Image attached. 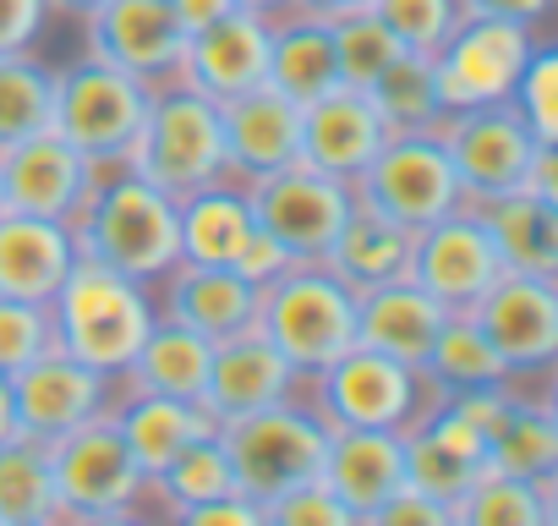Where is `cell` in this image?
<instances>
[{
    "mask_svg": "<svg viewBox=\"0 0 558 526\" xmlns=\"http://www.w3.org/2000/svg\"><path fill=\"white\" fill-rule=\"evenodd\" d=\"M175 77L186 88H197L203 99H214V105H225V99H235L246 88H263V77H268V17L225 12L203 34H186Z\"/></svg>",
    "mask_w": 558,
    "mask_h": 526,
    "instance_id": "44dd1931",
    "label": "cell"
},
{
    "mask_svg": "<svg viewBox=\"0 0 558 526\" xmlns=\"http://www.w3.org/2000/svg\"><path fill=\"white\" fill-rule=\"evenodd\" d=\"M0 526H61L50 450L39 439H7L0 444Z\"/></svg>",
    "mask_w": 558,
    "mask_h": 526,
    "instance_id": "e575fe53",
    "label": "cell"
},
{
    "mask_svg": "<svg viewBox=\"0 0 558 526\" xmlns=\"http://www.w3.org/2000/svg\"><path fill=\"white\" fill-rule=\"evenodd\" d=\"M487 471L520 477V482H547L558 477V422L547 401H525L509 384V401L487 433Z\"/></svg>",
    "mask_w": 558,
    "mask_h": 526,
    "instance_id": "1f68e13d",
    "label": "cell"
},
{
    "mask_svg": "<svg viewBox=\"0 0 558 526\" xmlns=\"http://www.w3.org/2000/svg\"><path fill=\"white\" fill-rule=\"evenodd\" d=\"M351 192L362 208H373L395 225H411V230H422L465 203L438 132H395L373 154V165L351 181Z\"/></svg>",
    "mask_w": 558,
    "mask_h": 526,
    "instance_id": "ba28073f",
    "label": "cell"
},
{
    "mask_svg": "<svg viewBox=\"0 0 558 526\" xmlns=\"http://www.w3.org/2000/svg\"><path fill=\"white\" fill-rule=\"evenodd\" d=\"M509 110L525 121V132L536 143H558V56L547 45L531 50V61L509 94Z\"/></svg>",
    "mask_w": 558,
    "mask_h": 526,
    "instance_id": "60d3db41",
    "label": "cell"
},
{
    "mask_svg": "<svg viewBox=\"0 0 558 526\" xmlns=\"http://www.w3.org/2000/svg\"><path fill=\"white\" fill-rule=\"evenodd\" d=\"M170 526H263V515H257V499L225 493V499H208V504L170 510Z\"/></svg>",
    "mask_w": 558,
    "mask_h": 526,
    "instance_id": "7dc6e473",
    "label": "cell"
},
{
    "mask_svg": "<svg viewBox=\"0 0 558 526\" xmlns=\"http://www.w3.org/2000/svg\"><path fill=\"white\" fill-rule=\"evenodd\" d=\"M94 176H99V165L83 159L66 138H56V132L23 138L12 148H0V208L72 225L94 192Z\"/></svg>",
    "mask_w": 558,
    "mask_h": 526,
    "instance_id": "2e32d148",
    "label": "cell"
},
{
    "mask_svg": "<svg viewBox=\"0 0 558 526\" xmlns=\"http://www.w3.org/2000/svg\"><path fill=\"white\" fill-rule=\"evenodd\" d=\"M498 275H504V263H498V252L487 241V225L471 203H460L454 214H444L433 225H422L416 241H411V275L405 280H416L449 313L476 308V297Z\"/></svg>",
    "mask_w": 558,
    "mask_h": 526,
    "instance_id": "5bb4252c",
    "label": "cell"
},
{
    "mask_svg": "<svg viewBox=\"0 0 558 526\" xmlns=\"http://www.w3.org/2000/svg\"><path fill=\"white\" fill-rule=\"evenodd\" d=\"M148 83L94 61L88 50L66 67H56V105H50V132L66 138L83 159L94 165H126V148L143 127L148 110Z\"/></svg>",
    "mask_w": 558,
    "mask_h": 526,
    "instance_id": "8992f818",
    "label": "cell"
},
{
    "mask_svg": "<svg viewBox=\"0 0 558 526\" xmlns=\"http://www.w3.org/2000/svg\"><path fill=\"white\" fill-rule=\"evenodd\" d=\"M56 105V67L28 56H0V148L50 132Z\"/></svg>",
    "mask_w": 558,
    "mask_h": 526,
    "instance_id": "8d00e7d4",
    "label": "cell"
},
{
    "mask_svg": "<svg viewBox=\"0 0 558 526\" xmlns=\"http://www.w3.org/2000/svg\"><path fill=\"white\" fill-rule=\"evenodd\" d=\"M50 17V0H0V56H28Z\"/></svg>",
    "mask_w": 558,
    "mask_h": 526,
    "instance_id": "f6af8a7d",
    "label": "cell"
},
{
    "mask_svg": "<svg viewBox=\"0 0 558 526\" xmlns=\"http://www.w3.org/2000/svg\"><path fill=\"white\" fill-rule=\"evenodd\" d=\"M395 56H405V45L373 12H356V17H340L335 23V61H340V83L345 88H373V77Z\"/></svg>",
    "mask_w": 558,
    "mask_h": 526,
    "instance_id": "f35d334b",
    "label": "cell"
},
{
    "mask_svg": "<svg viewBox=\"0 0 558 526\" xmlns=\"http://www.w3.org/2000/svg\"><path fill=\"white\" fill-rule=\"evenodd\" d=\"M219 444H225V461L235 471V488L263 504V499L286 493V488H302L324 471L329 428L307 401L291 395V401L263 406L252 417L219 422Z\"/></svg>",
    "mask_w": 558,
    "mask_h": 526,
    "instance_id": "5b68a950",
    "label": "cell"
},
{
    "mask_svg": "<svg viewBox=\"0 0 558 526\" xmlns=\"http://www.w3.org/2000/svg\"><path fill=\"white\" fill-rule=\"evenodd\" d=\"M83 45L94 61L159 88L181 72L186 28L175 23L170 0H105L94 17H83Z\"/></svg>",
    "mask_w": 558,
    "mask_h": 526,
    "instance_id": "9a60e30c",
    "label": "cell"
},
{
    "mask_svg": "<svg viewBox=\"0 0 558 526\" xmlns=\"http://www.w3.org/2000/svg\"><path fill=\"white\" fill-rule=\"evenodd\" d=\"M246 203L263 236H274L296 263H324V252L335 247L340 225L356 208L351 181H335L313 165H286L263 181H246Z\"/></svg>",
    "mask_w": 558,
    "mask_h": 526,
    "instance_id": "8fae6325",
    "label": "cell"
},
{
    "mask_svg": "<svg viewBox=\"0 0 558 526\" xmlns=\"http://www.w3.org/2000/svg\"><path fill=\"white\" fill-rule=\"evenodd\" d=\"M219 132H225V176L246 187V181H263L274 170L296 165L302 105L263 83L219 105Z\"/></svg>",
    "mask_w": 558,
    "mask_h": 526,
    "instance_id": "ac0fdd59",
    "label": "cell"
},
{
    "mask_svg": "<svg viewBox=\"0 0 558 526\" xmlns=\"http://www.w3.org/2000/svg\"><path fill=\"white\" fill-rule=\"evenodd\" d=\"M17 439V411H12V379L0 373V444Z\"/></svg>",
    "mask_w": 558,
    "mask_h": 526,
    "instance_id": "816d5d0a",
    "label": "cell"
},
{
    "mask_svg": "<svg viewBox=\"0 0 558 526\" xmlns=\"http://www.w3.org/2000/svg\"><path fill=\"white\" fill-rule=\"evenodd\" d=\"M159 308V319H175L203 340H230L257 324V286L241 280L230 263H175Z\"/></svg>",
    "mask_w": 558,
    "mask_h": 526,
    "instance_id": "603a6c76",
    "label": "cell"
},
{
    "mask_svg": "<svg viewBox=\"0 0 558 526\" xmlns=\"http://www.w3.org/2000/svg\"><path fill=\"white\" fill-rule=\"evenodd\" d=\"M170 12L186 34H203L208 23H219L225 12H235V0H170Z\"/></svg>",
    "mask_w": 558,
    "mask_h": 526,
    "instance_id": "681fc988",
    "label": "cell"
},
{
    "mask_svg": "<svg viewBox=\"0 0 558 526\" xmlns=\"http://www.w3.org/2000/svg\"><path fill=\"white\" fill-rule=\"evenodd\" d=\"M438 143L454 165V181L465 192V203H493L504 192H514L525 181V165L536 154V138L525 132V121L509 105H487V110H460L438 121Z\"/></svg>",
    "mask_w": 558,
    "mask_h": 526,
    "instance_id": "7c38bea8",
    "label": "cell"
},
{
    "mask_svg": "<svg viewBox=\"0 0 558 526\" xmlns=\"http://www.w3.org/2000/svg\"><path fill=\"white\" fill-rule=\"evenodd\" d=\"M487 225V241L504 263V275H558V203L514 187L493 203H471Z\"/></svg>",
    "mask_w": 558,
    "mask_h": 526,
    "instance_id": "4316f807",
    "label": "cell"
},
{
    "mask_svg": "<svg viewBox=\"0 0 558 526\" xmlns=\"http://www.w3.org/2000/svg\"><path fill=\"white\" fill-rule=\"evenodd\" d=\"M460 12H465V17H498V23L536 28V23L553 12V0H460Z\"/></svg>",
    "mask_w": 558,
    "mask_h": 526,
    "instance_id": "c3c4849f",
    "label": "cell"
},
{
    "mask_svg": "<svg viewBox=\"0 0 558 526\" xmlns=\"http://www.w3.org/2000/svg\"><path fill=\"white\" fill-rule=\"evenodd\" d=\"M487 346L504 357L509 379L547 373L558 357V291L547 275H498L476 308H465Z\"/></svg>",
    "mask_w": 558,
    "mask_h": 526,
    "instance_id": "4fadbf2b",
    "label": "cell"
},
{
    "mask_svg": "<svg viewBox=\"0 0 558 526\" xmlns=\"http://www.w3.org/2000/svg\"><path fill=\"white\" fill-rule=\"evenodd\" d=\"M373 17H378L405 50L433 56L465 12H460V0H373Z\"/></svg>",
    "mask_w": 558,
    "mask_h": 526,
    "instance_id": "ab89813d",
    "label": "cell"
},
{
    "mask_svg": "<svg viewBox=\"0 0 558 526\" xmlns=\"http://www.w3.org/2000/svg\"><path fill=\"white\" fill-rule=\"evenodd\" d=\"M99 7H105V0H50V12H56V17H77V23L94 17Z\"/></svg>",
    "mask_w": 558,
    "mask_h": 526,
    "instance_id": "db71d44e",
    "label": "cell"
},
{
    "mask_svg": "<svg viewBox=\"0 0 558 526\" xmlns=\"http://www.w3.org/2000/svg\"><path fill=\"white\" fill-rule=\"evenodd\" d=\"M274 94H286L296 105L329 94L340 83V61H335V23L313 17V12H279L268 17V77Z\"/></svg>",
    "mask_w": 558,
    "mask_h": 526,
    "instance_id": "484cf974",
    "label": "cell"
},
{
    "mask_svg": "<svg viewBox=\"0 0 558 526\" xmlns=\"http://www.w3.org/2000/svg\"><path fill=\"white\" fill-rule=\"evenodd\" d=\"M72 241H77V258H94L137 286H154L181 263L175 198L132 176L126 165H99L94 192L72 219Z\"/></svg>",
    "mask_w": 558,
    "mask_h": 526,
    "instance_id": "6da1fadb",
    "label": "cell"
},
{
    "mask_svg": "<svg viewBox=\"0 0 558 526\" xmlns=\"http://www.w3.org/2000/svg\"><path fill=\"white\" fill-rule=\"evenodd\" d=\"M50 450V477H56V504H61V526L83 521V515H110V510H137L143 504V466L132 461L116 417H94L61 439L45 444Z\"/></svg>",
    "mask_w": 558,
    "mask_h": 526,
    "instance_id": "30bf717a",
    "label": "cell"
},
{
    "mask_svg": "<svg viewBox=\"0 0 558 526\" xmlns=\"http://www.w3.org/2000/svg\"><path fill=\"white\" fill-rule=\"evenodd\" d=\"M110 384H116V379H105V373H94V368H83V362H72L66 351L50 346V351L34 357L23 373H12L17 433L50 444V439H61V433H72V428L105 417V411H110Z\"/></svg>",
    "mask_w": 558,
    "mask_h": 526,
    "instance_id": "e0dca14e",
    "label": "cell"
},
{
    "mask_svg": "<svg viewBox=\"0 0 558 526\" xmlns=\"http://www.w3.org/2000/svg\"><path fill=\"white\" fill-rule=\"evenodd\" d=\"M444 319H449V308L433 302L416 280H389V286L356 291V346L384 351V357L411 362V368H422Z\"/></svg>",
    "mask_w": 558,
    "mask_h": 526,
    "instance_id": "d4e9b609",
    "label": "cell"
},
{
    "mask_svg": "<svg viewBox=\"0 0 558 526\" xmlns=\"http://www.w3.org/2000/svg\"><path fill=\"white\" fill-rule=\"evenodd\" d=\"M422 379L433 395H471V390H498L509 384L504 357L487 346V335L476 330L471 313H449L444 330L433 335L427 357H422Z\"/></svg>",
    "mask_w": 558,
    "mask_h": 526,
    "instance_id": "d6a6232c",
    "label": "cell"
},
{
    "mask_svg": "<svg viewBox=\"0 0 558 526\" xmlns=\"http://www.w3.org/2000/svg\"><path fill=\"white\" fill-rule=\"evenodd\" d=\"M66 526H148L137 510H110V515H83V521H66Z\"/></svg>",
    "mask_w": 558,
    "mask_h": 526,
    "instance_id": "f5cc1de1",
    "label": "cell"
},
{
    "mask_svg": "<svg viewBox=\"0 0 558 526\" xmlns=\"http://www.w3.org/2000/svg\"><path fill=\"white\" fill-rule=\"evenodd\" d=\"M72 263H77L72 225L0 208V297L50 302Z\"/></svg>",
    "mask_w": 558,
    "mask_h": 526,
    "instance_id": "cb8c5ba5",
    "label": "cell"
},
{
    "mask_svg": "<svg viewBox=\"0 0 558 526\" xmlns=\"http://www.w3.org/2000/svg\"><path fill=\"white\" fill-rule=\"evenodd\" d=\"M558 477L547 482H520L504 471H482L454 504V526H558V504H553Z\"/></svg>",
    "mask_w": 558,
    "mask_h": 526,
    "instance_id": "836d02e7",
    "label": "cell"
},
{
    "mask_svg": "<svg viewBox=\"0 0 558 526\" xmlns=\"http://www.w3.org/2000/svg\"><path fill=\"white\" fill-rule=\"evenodd\" d=\"M126 170L159 187L165 198H186L208 181H225V132L219 105L186 88L181 77L159 83L148 94L143 127L126 148Z\"/></svg>",
    "mask_w": 558,
    "mask_h": 526,
    "instance_id": "277c9868",
    "label": "cell"
},
{
    "mask_svg": "<svg viewBox=\"0 0 558 526\" xmlns=\"http://www.w3.org/2000/svg\"><path fill=\"white\" fill-rule=\"evenodd\" d=\"M302 384V373L279 357L257 330H241L230 340H214V357H208V384H203V411L214 422H235V417H252L263 406H279L291 401Z\"/></svg>",
    "mask_w": 558,
    "mask_h": 526,
    "instance_id": "ffe728a7",
    "label": "cell"
},
{
    "mask_svg": "<svg viewBox=\"0 0 558 526\" xmlns=\"http://www.w3.org/2000/svg\"><path fill=\"white\" fill-rule=\"evenodd\" d=\"M50 308V340L56 351H66L72 362L105 373V379H121L126 362L137 357L143 335L154 330L159 308L148 297V286L105 270L94 258H77L61 291L45 302Z\"/></svg>",
    "mask_w": 558,
    "mask_h": 526,
    "instance_id": "7a4b0ae2",
    "label": "cell"
},
{
    "mask_svg": "<svg viewBox=\"0 0 558 526\" xmlns=\"http://www.w3.org/2000/svg\"><path fill=\"white\" fill-rule=\"evenodd\" d=\"M389 138L395 132L384 127L373 99L362 88L335 83L329 94L302 105V148H296V159L324 170V176H335V181H356Z\"/></svg>",
    "mask_w": 558,
    "mask_h": 526,
    "instance_id": "d6986e66",
    "label": "cell"
},
{
    "mask_svg": "<svg viewBox=\"0 0 558 526\" xmlns=\"http://www.w3.org/2000/svg\"><path fill=\"white\" fill-rule=\"evenodd\" d=\"M50 340V308L45 302H17V297H0V373H23L34 357H45Z\"/></svg>",
    "mask_w": 558,
    "mask_h": 526,
    "instance_id": "b9f144b4",
    "label": "cell"
},
{
    "mask_svg": "<svg viewBox=\"0 0 558 526\" xmlns=\"http://www.w3.org/2000/svg\"><path fill=\"white\" fill-rule=\"evenodd\" d=\"M411 241H416L411 225H395V219L356 203L351 219L340 225L335 247L324 252V270L340 275L351 291H373V286H389V280L411 275Z\"/></svg>",
    "mask_w": 558,
    "mask_h": 526,
    "instance_id": "83f0119b",
    "label": "cell"
},
{
    "mask_svg": "<svg viewBox=\"0 0 558 526\" xmlns=\"http://www.w3.org/2000/svg\"><path fill=\"white\" fill-rule=\"evenodd\" d=\"M362 94L373 99V110L384 116L389 132H438V121H444V99H438V83H433V61L416 56V50L395 56V61L373 77V88H362Z\"/></svg>",
    "mask_w": 558,
    "mask_h": 526,
    "instance_id": "d590c367",
    "label": "cell"
},
{
    "mask_svg": "<svg viewBox=\"0 0 558 526\" xmlns=\"http://www.w3.org/2000/svg\"><path fill=\"white\" fill-rule=\"evenodd\" d=\"M536 39L520 23H498V17H460L449 28V39L427 56L433 61V83L444 99V116L460 110H487V105H509L525 61H531Z\"/></svg>",
    "mask_w": 558,
    "mask_h": 526,
    "instance_id": "9c48e42d",
    "label": "cell"
},
{
    "mask_svg": "<svg viewBox=\"0 0 558 526\" xmlns=\"http://www.w3.org/2000/svg\"><path fill=\"white\" fill-rule=\"evenodd\" d=\"M148 493H159L170 510L181 504H208V499H225V493H241L235 488V471L225 461V444H219V428L197 444H186L159 477H148Z\"/></svg>",
    "mask_w": 558,
    "mask_h": 526,
    "instance_id": "74e56055",
    "label": "cell"
},
{
    "mask_svg": "<svg viewBox=\"0 0 558 526\" xmlns=\"http://www.w3.org/2000/svg\"><path fill=\"white\" fill-rule=\"evenodd\" d=\"M356 526H454V515H449L444 499H427V493L405 488V493L384 499L378 510L356 515Z\"/></svg>",
    "mask_w": 558,
    "mask_h": 526,
    "instance_id": "ee69618b",
    "label": "cell"
},
{
    "mask_svg": "<svg viewBox=\"0 0 558 526\" xmlns=\"http://www.w3.org/2000/svg\"><path fill=\"white\" fill-rule=\"evenodd\" d=\"M307 384H313L307 406L324 417L329 433L335 428H389V433H405L433 406V390H427L422 368L395 362V357L367 351V346L340 351Z\"/></svg>",
    "mask_w": 558,
    "mask_h": 526,
    "instance_id": "52a82bcc",
    "label": "cell"
},
{
    "mask_svg": "<svg viewBox=\"0 0 558 526\" xmlns=\"http://www.w3.org/2000/svg\"><path fill=\"white\" fill-rule=\"evenodd\" d=\"M252 203L241 181H208L186 198H175V241L181 263H235L241 241L252 236Z\"/></svg>",
    "mask_w": 558,
    "mask_h": 526,
    "instance_id": "f1b7e54d",
    "label": "cell"
},
{
    "mask_svg": "<svg viewBox=\"0 0 558 526\" xmlns=\"http://www.w3.org/2000/svg\"><path fill=\"white\" fill-rule=\"evenodd\" d=\"M296 12H313L324 23H340V17H356V12H373V0H291Z\"/></svg>",
    "mask_w": 558,
    "mask_h": 526,
    "instance_id": "f907efd6",
    "label": "cell"
},
{
    "mask_svg": "<svg viewBox=\"0 0 558 526\" xmlns=\"http://www.w3.org/2000/svg\"><path fill=\"white\" fill-rule=\"evenodd\" d=\"M208 357H214V340L192 335L186 324L175 319H154V330L143 335L137 357L126 362V384L132 395H165V401H203V384H208Z\"/></svg>",
    "mask_w": 558,
    "mask_h": 526,
    "instance_id": "f546056e",
    "label": "cell"
},
{
    "mask_svg": "<svg viewBox=\"0 0 558 526\" xmlns=\"http://www.w3.org/2000/svg\"><path fill=\"white\" fill-rule=\"evenodd\" d=\"M257 515H263V526H356V515L318 477L302 482V488H286V493L263 499Z\"/></svg>",
    "mask_w": 558,
    "mask_h": 526,
    "instance_id": "7bdbcfd3",
    "label": "cell"
},
{
    "mask_svg": "<svg viewBox=\"0 0 558 526\" xmlns=\"http://www.w3.org/2000/svg\"><path fill=\"white\" fill-rule=\"evenodd\" d=\"M235 12H257V17H279V12H291V0H235Z\"/></svg>",
    "mask_w": 558,
    "mask_h": 526,
    "instance_id": "11a10c76",
    "label": "cell"
},
{
    "mask_svg": "<svg viewBox=\"0 0 558 526\" xmlns=\"http://www.w3.org/2000/svg\"><path fill=\"white\" fill-rule=\"evenodd\" d=\"M318 482L351 510L367 515L384 499L405 493V433L389 428H335Z\"/></svg>",
    "mask_w": 558,
    "mask_h": 526,
    "instance_id": "7402d4cb",
    "label": "cell"
},
{
    "mask_svg": "<svg viewBox=\"0 0 558 526\" xmlns=\"http://www.w3.org/2000/svg\"><path fill=\"white\" fill-rule=\"evenodd\" d=\"M291 263H296V258H291L286 247H279L274 236H263V230L252 225V236L241 241V252H235V263H230V270H235L241 280H252V286L263 291L268 280H279V275H286Z\"/></svg>",
    "mask_w": 558,
    "mask_h": 526,
    "instance_id": "bcb514c9",
    "label": "cell"
},
{
    "mask_svg": "<svg viewBox=\"0 0 558 526\" xmlns=\"http://www.w3.org/2000/svg\"><path fill=\"white\" fill-rule=\"evenodd\" d=\"M302 379L329 368L340 351L356 346V291L329 275L324 263H291L279 280L257 291V324H252Z\"/></svg>",
    "mask_w": 558,
    "mask_h": 526,
    "instance_id": "3957f363",
    "label": "cell"
},
{
    "mask_svg": "<svg viewBox=\"0 0 558 526\" xmlns=\"http://www.w3.org/2000/svg\"><path fill=\"white\" fill-rule=\"evenodd\" d=\"M110 417H116L132 461L143 466V477H159L186 444H197V439H208L219 428L197 401H165V395H132Z\"/></svg>",
    "mask_w": 558,
    "mask_h": 526,
    "instance_id": "4dcf8cb0",
    "label": "cell"
}]
</instances>
